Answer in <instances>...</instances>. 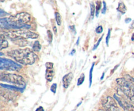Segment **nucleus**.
<instances>
[{"label":"nucleus","mask_w":134,"mask_h":111,"mask_svg":"<svg viewBox=\"0 0 134 111\" xmlns=\"http://www.w3.org/2000/svg\"><path fill=\"white\" fill-rule=\"evenodd\" d=\"M7 55L16 62L22 65L33 64L37 58V55L30 48L14 49L8 51Z\"/></svg>","instance_id":"nucleus-1"},{"label":"nucleus","mask_w":134,"mask_h":111,"mask_svg":"<svg viewBox=\"0 0 134 111\" xmlns=\"http://www.w3.org/2000/svg\"><path fill=\"white\" fill-rule=\"evenodd\" d=\"M4 35L7 36L10 39L15 40L17 38H31L36 39L38 38V35L32 31H27L26 29H20L16 31H9V32H4Z\"/></svg>","instance_id":"nucleus-2"},{"label":"nucleus","mask_w":134,"mask_h":111,"mask_svg":"<svg viewBox=\"0 0 134 111\" xmlns=\"http://www.w3.org/2000/svg\"><path fill=\"white\" fill-rule=\"evenodd\" d=\"M1 81L13 84L14 86L24 88L26 86L25 81L21 75L13 74H1L0 75Z\"/></svg>","instance_id":"nucleus-3"},{"label":"nucleus","mask_w":134,"mask_h":111,"mask_svg":"<svg viewBox=\"0 0 134 111\" xmlns=\"http://www.w3.org/2000/svg\"><path fill=\"white\" fill-rule=\"evenodd\" d=\"M116 83L120 87L121 92L134 103V93L132 90V87L129 82L125 77L118 78L116 80Z\"/></svg>","instance_id":"nucleus-4"},{"label":"nucleus","mask_w":134,"mask_h":111,"mask_svg":"<svg viewBox=\"0 0 134 111\" xmlns=\"http://www.w3.org/2000/svg\"><path fill=\"white\" fill-rule=\"evenodd\" d=\"M22 66L18 63L8 58H0V69L1 70H8V71H17L20 70Z\"/></svg>","instance_id":"nucleus-5"},{"label":"nucleus","mask_w":134,"mask_h":111,"mask_svg":"<svg viewBox=\"0 0 134 111\" xmlns=\"http://www.w3.org/2000/svg\"><path fill=\"white\" fill-rule=\"evenodd\" d=\"M102 105L104 108V110H99V111H120L116 100L110 96H107L103 100Z\"/></svg>","instance_id":"nucleus-6"},{"label":"nucleus","mask_w":134,"mask_h":111,"mask_svg":"<svg viewBox=\"0 0 134 111\" xmlns=\"http://www.w3.org/2000/svg\"><path fill=\"white\" fill-rule=\"evenodd\" d=\"M113 97L114 99L116 101V102L124 110L126 111H134L133 105L130 101H128L126 99L124 98L122 95H120L119 93L115 94Z\"/></svg>","instance_id":"nucleus-7"},{"label":"nucleus","mask_w":134,"mask_h":111,"mask_svg":"<svg viewBox=\"0 0 134 111\" xmlns=\"http://www.w3.org/2000/svg\"><path fill=\"white\" fill-rule=\"evenodd\" d=\"M1 95L3 98L6 99V100H13L14 97H16V93H14L13 91H12L11 90H3L2 89L1 90Z\"/></svg>","instance_id":"nucleus-8"},{"label":"nucleus","mask_w":134,"mask_h":111,"mask_svg":"<svg viewBox=\"0 0 134 111\" xmlns=\"http://www.w3.org/2000/svg\"><path fill=\"white\" fill-rule=\"evenodd\" d=\"M73 78V73L70 72L69 74H66L64 75L62 78V83H63V87L64 88H68L69 86L70 85V83L71 82L72 79Z\"/></svg>","instance_id":"nucleus-9"},{"label":"nucleus","mask_w":134,"mask_h":111,"mask_svg":"<svg viewBox=\"0 0 134 111\" xmlns=\"http://www.w3.org/2000/svg\"><path fill=\"white\" fill-rule=\"evenodd\" d=\"M13 42L16 44V45H18L20 47H25L27 45L28 42L26 40V38H17L15 40H13Z\"/></svg>","instance_id":"nucleus-10"},{"label":"nucleus","mask_w":134,"mask_h":111,"mask_svg":"<svg viewBox=\"0 0 134 111\" xmlns=\"http://www.w3.org/2000/svg\"><path fill=\"white\" fill-rule=\"evenodd\" d=\"M0 43H1V45H0V50L1 51L7 48L8 45H9L7 40L5 39V36L3 34H1V37H0Z\"/></svg>","instance_id":"nucleus-11"},{"label":"nucleus","mask_w":134,"mask_h":111,"mask_svg":"<svg viewBox=\"0 0 134 111\" xmlns=\"http://www.w3.org/2000/svg\"><path fill=\"white\" fill-rule=\"evenodd\" d=\"M53 76H54L53 68L52 69L47 68V70H46V75H45L46 79H47L48 82H51L52 81V79H53Z\"/></svg>","instance_id":"nucleus-12"},{"label":"nucleus","mask_w":134,"mask_h":111,"mask_svg":"<svg viewBox=\"0 0 134 111\" xmlns=\"http://www.w3.org/2000/svg\"><path fill=\"white\" fill-rule=\"evenodd\" d=\"M1 87L3 88H6V89L11 90H18V91H22V88H20V87H16V86H12V85H8V84H3L1 83ZM24 89V88H23Z\"/></svg>","instance_id":"nucleus-13"},{"label":"nucleus","mask_w":134,"mask_h":111,"mask_svg":"<svg viewBox=\"0 0 134 111\" xmlns=\"http://www.w3.org/2000/svg\"><path fill=\"white\" fill-rule=\"evenodd\" d=\"M117 10L119 12H120L121 14H124L126 13V12L127 10V9H126V5H124V3L123 2H120L119 3V6H118L117 7Z\"/></svg>","instance_id":"nucleus-14"},{"label":"nucleus","mask_w":134,"mask_h":111,"mask_svg":"<svg viewBox=\"0 0 134 111\" xmlns=\"http://www.w3.org/2000/svg\"><path fill=\"white\" fill-rule=\"evenodd\" d=\"M33 51L35 52H39L41 49V45L39 41H35L34 42V45H33Z\"/></svg>","instance_id":"nucleus-15"},{"label":"nucleus","mask_w":134,"mask_h":111,"mask_svg":"<svg viewBox=\"0 0 134 111\" xmlns=\"http://www.w3.org/2000/svg\"><path fill=\"white\" fill-rule=\"evenodd\" d=\"M125 78L127 79V80H128V81L129 82L130 84V85H131V87H132V90H133V92L134 93V78L132 77H131L130 75H126Z\"/></svg>","instance_id":"nucleus-16"},{"label":"nucleus","mask_w":134,"mask_h":111,"mask_svg":"<svg viewBox=\"0 0 134 111\" xmlns=\"http://www.w3.org/2000/svg\"><path fill=\"white\" fill-rule=\"evenodd\" d=\"M55 19H56V23H57L58 25H61L62 24V16L60 14V13L56 12H55Z\"/></svg>","instance_id":"nucleus-17"},{"label":"nucleus","mask_w":134,"mask_h":111,"mask_svg":"<svg viewBox=\"0 0 134 111\" xmlns=\"http://www.w3.org/2000/svg\"><path fill=\"white\" fill-rule=\"evenodd\" d=\"M101 8H102V2L100 1H97L96 6V17H98Z\"/></svg>","instance_id":"nucleus-18"},{"label":"nucleus","mask_w":134,"mask_h":111,"mask_svg":"<svg viewBox=\"0 0 134 111\" xmlns=\"http://www.w3.org/2000/svg\"><path fill=\"white\" fill-rule=\"evenodd\" d=\"M96 12V6H94V4L93 3H90V17L91 19H93L94 17V14Z\"/></svg>","instance_id":"nucleus-19"},{"label":"nucleus","mask_w":134,"mask_h":111,"mask_svg":"<svg viewBox=\"0 0 134 111\" xmlns=\"http://www.w3.org/2000/svg\"><path fill=\"white\" fill-rule=\"evenodd\" d=\"M94 64H92L91 66V68L90 70V75H89V87H91L92 83V73H93V70H94Z\"/></svg>","instance_id":"nucleus-20"},{"label":"nucleus","mask_w":134,"mask_h":111,"mask_svg":"<svg viewBox=\"0 0 134 111\" xmlns=\"http://www.w3.org/2000/svg\"><path fill=\"white\" fill-rule=\"evenodd\" d=\"M85 80V75L84 74H82L78 79V81H77V86L81 85V84L84 83Z\"/></svg>","instance_id":"nucleus-21"},{"label":"nucleus","mask_w":134,"mask_h":111,"mask_svg":"<svg viewBox=\"0 0 134 111\" xmlns=\"http://www.w3.org/2000/svg\"><path fill=\"white\" fill-rule=\"evenodd\" d=\"M111 29H109L108 32H107V37H106V44H107V46L109 45V41L110 37H111Z\"/></svg>","instance_id":"nucleus-22"},{"label":"nucleus","mask_w":134,"mask_h":111,"mask_svg":"<svg viewBox=\"0 0 134 111\" xmlns=\"http://www.w3.org/2000/svg\"><path fill=\"white\" fill-rule=\"evenodd\" d=\"M103 36H101V38H99V40H98V42H97V43H96V44H95V45H94V48H93V49H92V50H93V51L96 50V49H97V48H98V46H99V44H100L101 41H102V38H103Z\"/></svg>","instance_id":"nucleus-23"},{"label":"nucleus","mask_w":134,"mask_h":111,"mask_svg":"<svg viewBox=\"0 0 134 111\" xmlns=\"http://www.w3.org/2000/svg\"><path fill=\"white\" fill-rule=\"evenodd\" d=\"M56 88H57V84L56 83H54L51 87V90L53 92L54 94H56Z\"/></svg>","instance_id":"nucleus-24"},{"label":"nucleus","mask_w":134,"mask_h":111,"mask_svg":"<svg viewBox=\"0 0 134 111\" xmlns=\"http://www.w3.org/2000/svg\"><path fill=\"white\" fill-rule=\"evenodd\" d=\"M47 35H48V41H49L50 43H51L52 41V33L51 32V31H50V30H48V31H47Z\"/></svg>","instance_id":"nucleus-25"},{"label":"nucleus","mask_w":134,"mask_h":111,"mask_svg":"<svg viewBox=\"0 0 134 111\" xmlns=\"http://www.w3.org/2000/svg\"><path fill=\"white\" fill-rule=\"evenodd\" d=\"M96 32L98 34H100L103 32V27L102 25H99L96 29Z\"/></svg>","instance_id":"nucleus-26"},{"label":"nucleus","mask_w":134,"mask_h":111,"mask_svg":"<svg viewBox=\"0 0 134 111\" xmlns=\"http://www.w3.org/2000/svg\"><path fill=\"white\" fill-rule=\"evenodd\" d=\"M106 10H107V5H106L105 1H103V9H102V14H105Z\"/></svg>","instance_id":"nucleus-27"},{"label":"nucleus","mask_w":134,"mask_h":111,"mask_svg":"<svg viewBox=\"0 0 134 111\" xmlns=\"http://www.w3.org/2000/svg\"><path fill=\"white\" fill-rule=\"evenodd\" d=\"M45 66H46V68H47L52 69V68H53V66H54V64L52 63V62H47V63H46Z\"/></svg>","instance_id":"nucleus-28"},{"label":"nucleus","mask_w":134,"mask_h":111,"mask_svg":"<svg viewBox=\"0 0 134 111\" xmlns=\"http://www.w3.org/2000/svg\"><path fill=\"white\" fill-rule=\"evenodd\" d=\"M6 15H9V14L7 12H4L3 10H0V16H1V18H2L4 16H6Z\"/></svg>","instance_id":"nucleus-29"},{"label":"nucleus","mask_w":134,"mask_h":111,"mask_svg":"<svg viewBox=\"0 0 134 111\" xmlns=\"http://www.w3.org/2000/svg\"><path fill=\"white\" fill-rule=\"evenodd\" d=\"M69 29L71 30L72 32H74V34L75 35V34H76V30H75V26L74 25H71V26H69Z\"/></svg>","instance_id":"nucleus-30"},{"label":"nucleus","mask_w":134,"mask_h":111,"mask_svg":"<svg viewBox=\"0 0 134 111\" xmlns=\"http://www.w3.org/2000/svg\"><path fill=\"white\" fill-rule=\"evenodd\" d=\"M35 111H44V109H43V107H39L35 110Z\"/></svg>","instance_id":"nucleus-31"},{"label":"nucleus","mask_w":134,"mask_h":111,"mask_svg":"<svg viewBox=\"0 0 134 111\" xmlns=\"http://www.w3.org/2000/svg\"><path fill=\"white\" fill-rule=\"evenodd\" d=\"M53 31L55 33V35H57V28H56V27L55 25L53 26Z\"/></svg>","instance_id":"nucleus-32"},{"label":"nucleus","mask_w":134,"mask_h":111,"mask_svg":"<svg viewBox=\"0 0 134 111\" xmlns=\"http://www.w3.org/2000/svg\"><path fill=\"white\" fill-rule=\"evenodd\" d=\"M130 29H134V20L132 22V24H131L130 27Z\"/></svg>","instance_id":"nucleus-33"},{"label":"nucleus","mask_w":134,"mask_h":111,"mask_svg":"<svg viewBox=\"0 0 134 111\" xmlns=\"http://www.w3.org/2000/svg\"><path fill=\"white\" fill-rule=\"evenodd\" d=\"M130 21H131V18H126V19H125V22H126V23H129V22H130Z\"/></svg>","instance_id":"nucleus-34"},{"label":"nucleus","mask_w":134,"mask_h":111,"mask_svg":"<svg viewBox=\"0 0 134 111\" xmlns=\"http://www.w3.org/2000/svg\"><path fill=\"white\" fill-rule=\"evenodd\" d=\"M75 49H73V50H72V51H71V53H70L71 55H73L75 54Z\"/></svg>","instance_id":"nucleus-35"},{"label":"nucleus","mask_w":134,"mask_h":111,"mask_svg":"<svg viewBox=\"0 0 134 111\" xmlns=\"http://www.w3.org/2000/svg\"><path fill=\"white\" fill-rule=\"evenodd\" d=\"M104 75H105V72H103V74H102V77H101V80H103V77H104Z\"/></svg>","instance_id":"nucleus-36"},{"label":"nucleus","mask_w":134,"mask_h":111,"mask_svg":"<svg viewBox=\"0 0 134 111\" xmlns=\"http://www.w3.org/2000/svg\"><path fill=\"white\" fill-rule=\"evenodd\" d=\"M79 40H80V38L79 37V38H78V39H77V44H77V45H78V44H79Z\"/></svg>","instance_id":"nucleus-37"},{"label":"nucleus","mask_w":134,"mask_h":111,"mask_svg":"<svg viewBox=\"0 0 134 111\" xmlns=\"http://www.w3.org/2000/svg\"><path fill=\"white\" fill-rule=\"evenodd\" d=\"M132 40H134V33L133 34V35H132Z\"/></svg>","instance_id":"nucleus-38"},{"label":"nucleus","mask_w":134,"mask_h":111,"mask_svg":"<svg viewBox=\"0 0 134 111\" xmlns=\"http://www.w3.org/2000/svg\"><path fill=\"white\" fill-rule=\"evenodd\" d=\"M4 1H5V0H1V2H3Z\"/></svg>","instance_id":"nucleus-39"}]
</instances>
